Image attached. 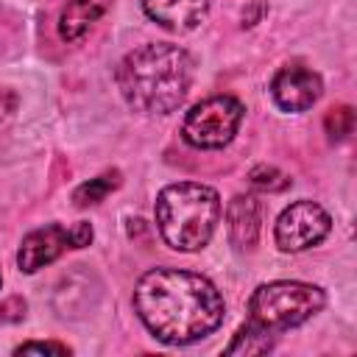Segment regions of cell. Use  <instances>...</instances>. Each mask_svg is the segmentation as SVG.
Instances as JSON below:
<instances>
[{
    "label": "cell",
    "instance_id": "17",
    "mask_svg": "<svg viewBox=\"0 0 357 357\" xmlns=\"http://www.w3.org/2000/svg\"><path fill=\"white\" fill-rule=\"evenodd\" d=\"M11 112H14V95H11L8 89H3V86H0V128L8 123Z\"/></svg>",
    "mask_w": 357,
    "mask_h": 357
},
{
    "label": "cell",
    "instance_id": "10",
    "mask_svg": "<svg viewBox=\"0 0 357 357\" xmlns=\"http://www.w3.org/2000/svg\"><path fill=\"white\" fill-rule=\"evenodd\" d=\"M226 223H229V240L237 248H251L259 237V223H262V204L254 195H234L226 209Z\"/></svg>",
    "mask_w": 357,
    "mask_h": 357
},
{
    "label": "cell",
    "instance_id": "13",
    "mask_svg": "<svg viewBox=\"0 0 357 357\" xmlns=\"http://www.w3.org/2000/svg\"><path fill=\"white\" fill-rule=\"evenodd\" d=\"M117 184H120V173L117 170H109V173L95 176V178L84 181L81 187H75L73 201H75V206H92V204L103 201L112 190H117Z\"/></svg>",
    "mask_w": 357,
    "mask_h": 357
},
{
    "label": "cell",
    "instance_id": "1",
    "mask_svg": "<svg viewBox=\"0 0 357 357\" xmlns=\"http://www.w3.org/2000/svg\"><path fill=\"white\" fill-rule=\"evenodd\" d=\"M134 310L156 340L184 346L215 332L226 304L218 287L201 273L156 268L137 282Z\"/></svg>",
    "mask_w": 357,
    "mask_h": 357
},
{
    "label": "cell",
    "instance_id": "14",
    "mask_svg": "<svg viewBox=\"0 0 357 357\" xmlns=\"http://www.w3.org/2000/svg\"><path fill=\"white\" fill-rule=\"evenodd\" d=\"M248 181H251V187H257L262 192H279V190L290 187V176L282 173L279 167H271V165H257L248 173Z\"/></svg>",
    "mask_w": 357,
    "mask_h": 357
},
{
    "label": "cell",
    "instance_id": "9",
    "mask_svg": "<svg viewBox=\"0 0 357 357\" xmlns=\"http://www.w3.org/2000/svg\"><path fill=\"white\" fill-rule=\"evenodd\" d=\"M145 14L167 31H192L204 22L209 0H142Z\"/></svg>",
    "mask_w": 357,
    "mask_h": 357
},
{
    "label": "cell",
    "instance_id": "5",
    "mask_svg": "<svg viewBox=\"0 0 357 357\" xmlns=\"http://www.w3.org/2000/svg\"><path fill=\"white\" fill-rule=\"evenodd\" d=\"M243 120V103L231 95H215L201 103H195L181 126V137L192 148L215 151L231 142Z\"/></svg>",
    "mask_w": 357,
    "mask_h": 357
},
{
    "label": "cell",
    "instance_id": "12",
    "mask_svg": "<svg viewBox=\"0 0 357 357\" xmlns=\"http://www.w3.org/2000/svg\"><path fill=\"white\" fill-rule=\"evenodd\" d=\"M271 349H273L271 332H265V329H259L254 324H245L234 335V340L226 346V354H265Z\"/></svg>",
    "mask_w": 357,
    "mask_h": 357
},
{
    "label": "cell",
    "instance_id": "6",
    "mask_svg": "<svg viewBox=\"0 0 357 357\" xmlns=\"http://www.w3.org/2000/svg\"><path fill=\"white\" fill-rule=\"evenodd\" d=\"M92 243V226L89 223H75L73 229L67 226H59V223H50L45 229H36L31 234L22 237V245H20V254H17V262L25 273H33L45 265H50L53 259H59L67 248H84Z\"/></svg>",
    "mask_w": 357,
    "mask_h": 357
},
{
    "label": "cell",
    "instance_id": "11",
    "mask_svg": "<svg viewBox=\"0 0 357 357\" xmlns=\"http://www.w3.org/2000/svg\"><path fill=\"white\" fill-rule=\"evenodd\" d=\"M112 6V0H67L59 17V33L67 42H78Z\"/></svg>",
    "mask_w": 357,
    "mask_h": 357
},
{
    "label": "cell",
    "instance_id": "16",
    "mask_svg": "<svg viewBox=\"0 0 357 357\" xmlns=\"http://www.w3.org/2000/svg\"><path fill=\"white\" fill-rule=\"evenodd\" d=\"M14 354H70V349L64 343L45 340V343H22L14 349Z\"/></svg>",
    "mask_w": 357,
    "mask_h": 357
},
{
    "label": "cell",
    "instance_id": "2",
    "mask_svg": "<svg viewBox=\"0 0 357 357\" xmlns=\"http://www.w3.org/2000/svg\"><path fill=\"white\" fill-rule=\"evenodd\" d=\"M117 89L126 103L145 114H167L181 106L192 84V61L184 47L151 42L117 64Z\"/></svg>",
    "mask_w": 357,
    "mask_h": 357
},
{
    "label": "cell",
    "instance_id": "8",
    "mask_svg": "<svg viewBox=\"0 0 357 357\" xmlns=\"http://www.w3.org/2000/svg\"><path fill=\"white\" fill-rule=\"evenodd\" d=\"M321 75L301 67V64H290V67H282L271 84V95L276 100L279 109L284 112H304L310 109L318 98H321Z\"/></svg>",
    "mask_w": 357,
    "mask_h": 357
},
{
    "label": "cell",
    "instance_id": "15",
    "mask_svg": "<svg viewBox=\"0 0 357 357\" xmlns=\"http://www.w3.org/2000/svg\"><path fill=\"white\" fill-rule=\"evenodd\" d=\"M324 128H326V134H329L332 142L346 139L351 134V128H354V109L351 106H335V109H329V114L324 120Z\"/></svg>",
    "mask_w": 357,
    "mask_h": 357
},
{
    "label": "cell",
    "instance_id": "7",
    "mask_svg": "<svg viewBox=\"0 0 357 357\" xmlns=\"http://www.w3.org/2000/svg\"><path fill=\"white\" fill-rule=\"evenodd\" d=\"M329 226L332 220L324 206H318L315 201H296L279 215L273 237L282 251L296 254V251L318 245L329 234Z\"/></svg>",
    "mask_w": 357,
    "mask_h": 357
},
{
    "label": "cell",
    "instance_id": "4",
    "mask_svg": "<svg viewBox=\"0 0 357 357\" xmlns=\"http://www.w3.org/2000/svg\"><path fill=\"white\" fill-rule=\"evenodd\" d=\"M324 290L307 282H268L259 284L248 301L254 326L265 332H284L304 324L324 307Z\"/></svg>",
    "mask_w": 357,
    "mask_h": 357
},
{
    "label": "cell",
    "instance_id": "3",
    "mask_svg": "<svg viewBox=\"0 0 357 357\" xmlns=\"http://www.w3.org/2000/svg\"><path fill=\"white\" fill-rule=\"evenodd\" d=\"M220 220V198L212 187L195 181L167 184L156 195V226L176 251H198L209 243Z\"/></svg>",
    "mask_w": 357,
    "mask_h": 357
}]
</instances>
